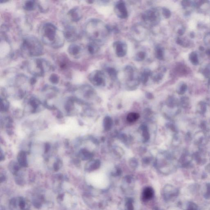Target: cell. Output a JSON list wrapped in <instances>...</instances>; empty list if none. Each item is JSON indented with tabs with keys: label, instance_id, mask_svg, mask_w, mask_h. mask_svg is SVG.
Here are the masks:
<instances>
[{
	"label": "cell",
	"instance_id": "cell-1",
	"mask_svg": "<svg viewBox=\"0 0 210 210\" xmlns=\"http://www.w3.org/2000/svg\"><path fill=\"white\" fill-rule=\"evenodd\" d=\"M85 31L87 37L92 42L98 44L103 43L111 32L110 26L100 20L94 19L88 21Z\"/></svg>",
	"mask_w": 210,
	"mask_h": 210
},
{
	"label": "cell",
	"instance_id": "cell-2",
	"mask_svg": "<svg viewBox=\"0 0 210 210\" xmlns=\"http://www.w3.org/2000/svg\"><path fill=\"white\" fill-rule=\"evenodd\" d=\"M40 33L42 41L46 45L55 49L59 48L63 45L65 39L63 33L60 31L52 23L44 24Z\"/></svg>",
	"mask_w": 210,
	"mask_h": 210
},
{
	"label": "cell",
	"instance_id": "cell-3",
	"mask_svg": "<svg viewBox=\"0 0 210 210\" xmlns=\"http://www.w3.org/2000/svg\"><path fill=\"white\" fill-rule=\"evenodd\" d=\"M21 49L23 53L29 57L39 56L43 52L40 42L35 37L26 36L22 40Z\"/></svg>",
	"mask_w": 210,
	"mask_h": 210
},
{
	"label": "cell",
	"instance_id": "cell-4",
	"mask_svg": "<svg viewBox=\"0 0 210 210\" xmlns=\"http://www.w3.org/2000/svg\"><path fill=\"white\" fill-rule=\"evenodd\" d=\"M49 64L45 60L41 58H35L28 62L27 68L28 72L34 77L44 76Z\"/></svg>",
	"mask_w": 210,
	"mask_h": 210
},
{
	"label": "cell",
	"instance_id": "cell-5",
	"mask_svg": "<svg viewBox=\"0 0 210 210\" xmlns=\"http://www.w3.org/2000/svg\"><path fill=\"white\" fill-rule=\"evenodd\" d=\"M142 17L143 21L146 24L151 26L157 25L161 20L159 12L155 9L145 11L142 14Z\"/></svg>",
	"mask_w": 210,
	"mask_h": 210
},
{
	"label": "cell",
	"instance_id": "cell-6",
	"mask_svg": "<svg viewBox=\"0 0 210 210\" xmlns=\"http://www.w3.org/2000/svg\"><path fill=\"white\" fill-rule=\"evenodd\" d=\"M124 71L126 82L129 85H138L140 81V77L135 69L133 67L129 65L126 67Z\"/></svg>",
	"mask_w": 210,
	"mask_h": 210
},
{
	"label": "cell",
	"instance_id": "cell-7",
	"mask_svg": "<svg viewBox=\"0 0 210 210\" xmlns=\"http://www.w3.org/2000/svg\"><path fill=\"white\" fill-rule=\"evenodd\" d=\"M105 77L104 72L98 70L93 71L88 76L90 81L93 85L96 86H104L105 85Z\"/></svg>",
	"mask_w": 210,
	"mask_h": 210
},
{
	"label": "cell",
	"instance_id": "cell-8",
	"mask_svg": "<svg viewBox=\"0 0 210 210\" xmlns=\"http://www.w3.org/2000/svg\"><path fill=\"white\" fill-rule=\"evenodd\" d=\"M179 194V191L175 187L167 184L164 187L163 190V199L166 202H170L176 198Z\"/></svg>",
	"mask_w": 210,
	"mask_h": 210
},
{
	"label": "cell",
	"instance_id": "cell-9",
	"mask_svg": "<svg viewBox=\"0 0 210 210\" xmlns=\"http://www.w3.org/2000/svg\"><path fill=\"white\" fill-rule=\"evenodd\" d=\"M63 33L64 39L68 42H75L78 38V33L74 26L71 25L66 26Z\"/></svg>",
	"mask_w": 210,
	"mask_h": 210
},
{
	"label": "cell",
	"instance_id": "cell-10",
	"mask_svg": "<svg viewBox=\"0 0 210 210\" xmlns=\"http://www.w3.org/2000/svg\"><path fill=\"white\" fill-rule=\"evenodd\" d=\"M114 11L117 16L120 18L124 19L128 16V12L125 2L120 1L115 4Z\"/></svg>",
	"mask_w": 210,
	"mask_h": 210
},
{
	"label": "cell",
	"instance_id": "cell-11",
	"mask_svg": "<svg viewBox=\"0 0 210 210\" xmlns=\"http://www.w3.org/2000/svg\"><path fill=\"white\" fill-rule=\"evenodd\" d=\"M113 46L116 55L118 57H123L126 55L127 45L125 43L121 41H116L113 43Z\"/></svg>",
	"mask_w": 210,
	"mask_h": 210
},
{
	"label": "cell",
	"instance_id": "cell-12",
	"mask_svg": "<svg viewBox=\"0 0 210 210\" xmlns=\"http://www.w3.org/2000/svg\"><path fill=\"white\" fill-rule=\"evenodd\" d=\"M15 210H29L30 204L28 201L22 197L16 198Z\"/></svg>",
	"mask_w": 210,
	"mask_h": 210
},
{
	"label": "cell",
	"instance_id": "cell-13",
	"mask_svg": "<svg viewBox=\"0 0 210 210\" xmlns=\"http://www.w3.org/2000/svg\"><path fill=\"white\" fill-rule=\"evenodd\" d=\"M68 14L72 21L74 22H78L82 18L81 12L78 7H75L71 9L69 11Z\"/></svg>",
	"mask_w": 210,
	"mask_h": 210
},
{
	"label": "cell",
	"instance_id": "cell-14",
	"mask_svg": "<svg viewBox=\"0 0 210 210\" xmlns=\"http://www.w3.org/2000/svg\"><path fill=\"white\" fill-rule=\"evenodd\" d=\"M154 195V191L153 188L151 187L148 186L143 190L142 193V200L144 202L150 200Z\"/></svg>",
	"mask_w": 210,
	"mask_h": 210
},
{
	"label": "cell",
	"instance_id": "cell-15",
	"mask_svg": "<svg viewBox=\"0 0 210 210\" xmlns=\"http://www.w3.org/2000/svg\"><path fill=\"white\" fill-rule=\"evenodd\" d=\"M81 51V47L77 44H71L68 49V52L70 55L75 58L78 57Z\"/></svg>",
	"mask_w": 210,
	"mask_h": 210
},
{
	"label": "cell",
	"instance_id": "cell-16",
	"mask_svg": "<svg viewBox=\"0 0 210 210\" xmlns=\"http://www.w3.org/2000/svg\"><path fill=\"white\" fill-rule=\"evenodd\" d=\"M45 202V197L43 194H37L33 198L32 204L33 206L37 209L42 208L43 204Z\"/></svg>",
	"mask_w": 210,
	"mask_h": 210
},
{
	"label": "cell",
	"instance_id": "cell-17",
	"mask_svg": "<svg viewBox=\"0 0 210 210\" xmlns=\"http://www.w3.org/2000/svg\"><path fill=\"white\" fill-rule=\"evenodd\" d=\"M17 159L19 165L22 167H26L28 165L26 154L24 151H22L19 153L18 155Z\"/></svg>",
	"mask_w": 210,
	"mask_h": 210
},
{
	"label": "cell",
	"instance_id": "cell-18",
	"mask_svg": "<svg viewBox=\"0 0 210 210\" xmlns=\"http://www.w3.org/2000/svg\"><path fill=\"white\" fill-rule=\"evenodd\" d=\"M152 74L153 73L149 69H144L140 76V81H141L143 84H146L149 78L152 76Z\"/></svg>",
	"mask_w": 210,
	"mask_h": 210
},
{
	"label": "cell",
	"instance_id": "cell-19",
	"mask_svg": "<svg viewBox=\"0 0 210 210\" xmlns=\"http://www.w3.org/2000/svg\"><path fill=\"white\" fill-rule=\"evenodd\" d=\"M155 54L156 58L160 61H162L164 59L165 55L164 49L161 46H156L155 49Z\"/></svg>",
	"mask_w": 210,
	"mask_h": 210
},
{
	"label": "cell",
	"instance_id": "cell-20",
	"mask_svg": "<svg viewBox=\"0 0 210 210\" xmlns=\"http://www.w3.org/2000/svg\"><path fill=\"white\" fill-rule=\"evenodd\" d=\"M99 49V44L94 42H92L90 43L87 46L88 52L92 55L97 53Z\"/></svg>",
	"mask_w": 210,
	"mask_h": 210
},
{
	"label": "cell",
	"instance_id": "cell-21",
	"mask_svg": "<svg viewBox=\"0 0 210 210\" xmlns=\"http://www.w3.org/2000/svg\"><path fill=\"white\" fill-rule=\"evenodd\" d=\"M20 167L19 163L18 164L15 162H12L10 163L9 165V170L12 174L15 176L19 172Z\"/></svg>",
	"mask_w": 210,
	"mask_h": 210
},
{
	"label": "cell",
	"instance_id": "cell-22",
	"mask_svg": "<svg viewBox=\"0 0 210 210\" xmlns=\"http://www.w3.org/2000/svg\"><path fill=\"white\" fill-rule=\"evenodd\" d=\"M166 69L164 67L160 68L158 70V73L154 74V75L152 74V77L153 80L155 82H158L163 78L164 76V73L166 72Z\"/></svg>",
	"mask_w": 210,
	"mask_h": 210
},
{
	"label": "cell",
	"instance_id": "cell-23",
	"mask_svg": "<svg viewBox=\"0 0 210 210\" xmlns=\"http://www.w3.org/2000/svg\"><path fill=\"white\" fill-rule=\"evenodd\" d=\"M36 2L34 1H28L23 5V8L26 11L33 10L36 7Z\"/></svg>",
	"mask_w": 210,
	"mask_h": 210
},
{
	"label": "cell",
	"instance_id": "cell-24",
	"mask_svg": "<svg viewBox=\"0 0 210 210\" xmlns=\"http://www.w3.org/2000/svg\"><path fill=\"white\" fill-rule=\"evenodd\" d=\"M105 71L110 77L113 80L116 79L117 77L118 73L117 71L114 68L107 67L105 68Z\"/></svg>",
	"mask_w": 210,
	"mask_h": 210
},
{
	"label": "cell",
	"instance_id": "cell-25",
	"mask_svg": "<svg viewBox=\"0 0 210 210\" xmlns=\"http://www.w3.org/2000/svg\"><path fill=\"white\" fill-rule=\"evenodd\" d=\"M124 210H134L133 201L131 198L126 199L124 204Z\"/></svg>",
	"mask_w": 210,
	"mask_h": 210
},
{
	"label": "cell",
	"instance_id": "cell-26",
	"mask_svg": "<svg viewBox=\"0 0 210 210\" xmlns=\"http://www.w3.org/2000/svg\"><path fill=\"white\" fill-rule=\"evenodd\" d=\"M15 182L16 184L20 186H24L25 184V178L23 175L19 173L15 175Z\"/></svg>",
	"mask_w": 210,
	"mask_h": 210
},
{
	"label": "cell",
	"instance_id": "cell-27",
	"mask_svg": "<svg viewBox=\"0 0 210 210\" xmlns=\"http://www.w3.org/2000/svg\"><path fill=\"white\" fill-rule=\"evenodd\" d=\"M140 117V115L137 113H131L128 115L127 120L129 123H134Z\"/></svg>",
	"mask_w": 210,
	"mask_h": 210
},
{
	"label": "cell",
	"instance_id": "cell-28",
	"mask_svg": "<svg viewBox=\"0 0 210 210\" xmlns=\"http://www.w3.org/2000/svg\"><path fill=\"white\" fill-rule=\"evenodd\" d=\"M190 61L193 65H197L199 64V59L197 53L195 52L191 53L189 56Z\"/></svg>",
	"mask_w": 210,
	"mask_h": 210
},
{
	"label": "cell",
	"instance_id": "cell-29",
	"mask_svg": "<svg viewBox=\"0 0 210 210\" xmlns=\"http://www.w3.org/2000/svg\"><path fill=\"white\" fill-rule=\"evenodd\" d=\"M100 163L99 162H98L97 161L93 162L92 164L88 165L86 167V170L88 172H91L94 170L97 169L99 167Z\"/></svg>",
	"mask_w": 210,
	"mask_h": 210
},
{
	"label": "cell",
	"instance_id": "cell-30",
	"mask_svg": "<svg viewBox=\"0 0 210 210\" xmlns=\"http://www.w3.org/2000/svg\"><path fill=\"white\" fill-rule=\"evenodd\" d=\"M146 56V53L145 52L141 51L137 53L135 57V60L136 61L141 62L145 59Z\"/></svg>",
	"mask_w": 210,
	"mask_h": 210
},
{
	"label": "cell",
	"instance_id": "cell-31",
	"mask_svg": "<svg viewBox=\"0 0 210 210\" xmlns=\"http://www.w3.org/2000/svg\"><path fill=\"white\" fill-rule=\"evenodd\" d=\"M185 210H199L198 206L194 202H189L187 204Z\"/></svg>",
	"mask_w": 210,
	"mask_h": 210
},
{
	"label": "cell",
	"instance_id": "cell-32",
	"mask_svg": "<svg viewBox=\"0 0 210 210\" xmlns=\"http://www.w3.org/2000/svg\"><path fill=\"white\" fill-rule=\"evenodd\" d=\"M205 187V191L203 196L206 199L210 200V183H207Z\"/></svg>",
	"mask_w": 210,
	"mask_h": 210
},
{
	"label": "cell",
	"instance_id": "cell-33",
	"mask_svg": "<svg viewBox=\"0 0 210 210\" xmlns=\"http://www.w3.org/2000/svg\"><path fill=\"white\" fill-rule=\"evenodd\" d=\"M49 81L52 84H57L59 81V78L57 74H53L50 76Z\"/></svg>",
	"mask_w": 210,
	"mask_h": 210
},
{
	"label": "cell",
	"instance_id": "cell-34",
	"mask_svg": "<svg viewBox=\"0 0 210 210\" xmlns=\"http://www.w3.org/2000/svg\"><path fill=\"white\" fill-rule=\"evenodd\" d=\"M62 165V162L60 160H57L55 163L53 164V167L54 171H58L61 167Z\"/></svg>",
	"mask_w": 210,
	"mask_h": 210
},
{
	"label": "cell",
	"instance_id": "cell-35",
	"mask_svg": "<svg viewBox=\"0 0 210 210\" xmlns=\"http://www.w3.org/2000/svg\"><path fill=\"white\" fill-rule=\"evenodd\" d=\"M162 14H163L164 17L166 19L169 18L170 17L171 13L170 10L165 7L162 8Z\"/></svg>",
	"mask_w": 210,
	"mask_h": 210
},
{
	"label": "cell",
	"instance_id": "cell-36",
	"mask_svg": "<svg viewBox=\"0 0 210 210\" xmlns=\"http://www.w3.org/2000/svg\"><path fill=\"white\" fill-rule=\"evenodd\" d=\"M203 75L206 78L210 77V67H207L204 70L203 72Z\"/></svg>",
	"mask_w": 210,
	"mask_h": 210
},
{
	"label": "cell",
	"instance_id": "cell-37",
	"mask_svg": "<svg viewBox=\"0 0 210 210\" xmlns=\"http://www.w3.org/2000/svg\"><path fill=\"white\" fill-rule=\"evenodd\" d=\"M187 88V86L185 84H183L181 86V87L180 88L179 90V93L180 94H183V93H185V91L186 90Z\"/></svg>",
	"mask_w": 210,
	"mask_h": 210
},
{
	"label": "cell",
	"instance_id": "cell-38",
	"mask_svg": "<svg viewBox=\"0 0 210 210\" xmlns=\"http://www.w3.org/2000/svg\"><path fill=\"white\" fill-rule=\"evenodd\" d=\"M182 6L184 7V8H186V7H188L191 5V3L190 1H184L182 2Z\"/></svg>",
	"mask_w": 210,
	"mask_h": 210
},
{
	"label": "cell",
	"instance_id": "cell-39",
	"mask_svg": "<svg viewBox=\"0 0 210 210\" xmlns=\"http://www.w3.org/2000/svg\"><path fill=\"white\" fill-rule=\"evenodd\" d=\"M64 194H63H63H59L57 198L58 202L59 203L61 202L63 200H64Z\"/></svg>",
	"mask_w": 210,
	"mask_h": 210
},
{
	"label": "cell",
	"instance_id": "cell-40",
	"mask_svg": "<svg viewBox=\"0 0 210 210\" xmlns=\"http://www.w3.org/2000/svg\"><path fill=\"white\" fill-rule=\"evenodd\" d=\"M36 79L35 77H32L30 80V83L31 85H33L36 83Z\"/></svg>",
	"mask_w": 210,
	"mask_h": 210
},
{
	"label": "cell",
	"instance_id": "cell-41",
	"mask_svg": "<svg viewBox=\"0 0 210 210\" xmlns=\"http://www.w3.org/2000/svg\"><path fill=\"white\" fill-rule=\"evenodd\" d=\"M176 43L177 44H179V45L183 46L184 45V42H183V40L180 38H178L177 40H176Z\"/></svg>",
	"mask_w": 210,
	"mask_h": 210
},
{
	"label": "cell",
	"instance_id": "cell-42",
	"mask_svg": "<svg viewBox=\"0 0 210 210\" xmlns=\"http://www.w3.org/2000/svg\"><path fill=\"white\" fill-rule=\"evenodd\" d=\"M6 180V177L4 174H1V183L5 182Z\"/></svg>",
	"mask_w": 210,
	"mask_h": 210
},
{
	"label": "cell",
	"instance_id": "cell-43",
	"mask_svg": "<svg viewBox=\"0 0 210 210\" xmlns=\"http://www.w3.org/2000/svg\"><path fill=\"white\" fill-rule=\"evenodd\" d=\"M184 32H185V30L183 28L180 29L178 31V33L180 35H183L184 34Z\"/></svg>",
	"mask_w": 210,
	"mask_h": 210
},
{
	"label": "cell",
	"instance_id": "cell-44",
	"mask_svg": "<svg viewBox=\"0 0 210 210\" xmlns=\"http://www.w3.org/2000/svg\"><path fill=\"white\" fill-rule=\"evenodd\" d=\"M206 54H207V55L210 56V49H208L206 51Z\"/></svg>",
	"mask_w": 210,
	"mask_h": 210
},
{
	"label": "cell",
	"instance_id": "cell-45",
	"mask_svg": "<svg viewBox=\"0 0 210 210\" xmlns=\"http://www.w3.org/2000/svg\"><path fill=\"white\" fill-rule=\"evenodd\" d=\"M200 50L201 51H203L204 50V48L202 46H200Z\"/></svg>",
	"mask_w": 210,
	"mask_h": 210
},
{
	"label": "cell",
	"instance_id": "cell-46",
	"mask_svg": "<svg viewBox=\"0 0 210 210\" xmlns=\"http://www.w3.org/2000/svg\"><path fill=\"white\" fill-rule=\"evenodd\" d=\"M1 210H5V209L3 207H1Z\"/></svg>",
	"mask_w": 210,
	"mask_h": 210
},
{
	"label": "cell",
	"instance_id": "cell-47",
	"mask_svg": "<svg viewBox=\"0 0 210 210\" xmlns=\"http://www.w3.org/2000/svg\"><path fill=\"white\" fill-rule=\"evenodd\" d=\"M209 83H210V79H209Z\"/></svg>",
	"mask_w": 210,
	"mask_h": 210
}]
</instances>
